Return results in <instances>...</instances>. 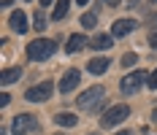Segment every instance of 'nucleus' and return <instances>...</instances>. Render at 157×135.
<instances>
[{
    "mask_svg": "<svg viewBox=\"0 0 157 135\" xmlns=\"http://www.w3.org/2000/svg\"><path fill=\"white\" fill-rule=\"evenodd\" d=\"M54 51H57V43H54V41H49V38H35V41L27 43V57H30L33 62L49 60Z\"/></svg>",
    "mask_w": 157,
    "mask_h": 135,
    "instance_id": "f257e3e1",
    "label": "nucleus"
},
{
    "mask_svg": "<svg viewBox=\"0 0 157 135\" xmlns=\"http://www.w3.org/2000/svg\"><path fill=\"white\" fill-rule=\"evenodd\" d=\"M106 100V89L103 87H90V89H84V95L78 97V108H84V111H98L100 105Z\"/></svg>",
    "mask_w": 157,
    "mask_h": 135,
    "instance_id": "f03ea898",
    "label": "nucleus"
},
{
    "mask_svg": "<svg viewBox=\"0 0 157 135\" xmlns=\"http://www.w3.org/2000/svg\"><path fill=\"white\" fill-rule=\"evenodd\" d=\"M38 119L33 116V114H19V116H14V124H11V130H14V135H30V133H38Z\"/></svg>",
    "mask_w": 157,
    "mask_h": 135,
    "instance_id": "7ed1b4c3",
    "label": "nucleus"
},
{
    "mask_svg": "<svg viewBox=\"0 0 157 135\" xmlns=\"http://www.w3.org/2000/svg\"><path fill=\"white\" fill-rule=\"evenodd\" d=\"M127 116H130V108H127V105H111L109 111H106V116H100V124H103V127H117V124H122Z\"/></svg>",
    "mask_w": 157,
    "mask_h": 135,
    "instance_id": "20e7f679",
    "label": "nucleus"
},
{
    "mask_svg": "<svg viewBox=\"0 0 157 135\" xmlns=\"http://www.w3.org/2000/svg\"><path fill=\"white\" fill-rule=\"evenodd\" d=\"M144 87V73L141 70H133V73H127L122 81H119V89L125 92V95H136V92Z\"/></svg>",
    "mask_w": 157,
    "mask_h": 135,
    "instance_id": "39448f33",
    "label": "nucleus"
},
{
    "mask_svg": "<svg viewBox=\"0 0 157 135\" xmlns=\"http://www.w3.org/2000/svg\"><path fill=\"white\" fill-rule=\"evenodd\" d=\"M49 95H52V81H41V84H35V87H30L25 92V97L30 103H44Z\"/></svg>",
    "mask_w": 157,
    "mask_h": 135,
    "instance_id": "423d86ee",
    "label": "nucleus"
},
{
    "mask_svg": "<svg viewBox=\"0 0 157 135\" xmlns=\"http://www.w3.org/2000/svg\"><path fill=\"white\" fill-rule=\"evenodd\" d=\"M78 81H81V73H78V70H65L63 78H60V92H63V95L73 92L78 87Z\"/></svg>",
    "mask_w": 157,
    "mask_h": 135,
    "instance_id": "0eeeda50",
    "label": "nucleus"
},
{
    "mask_svg": "<svg viewBox=\"0 0 157 135\" xmlns=\"http://www.w3.org/2000/svg\"><path fill=\"white\" fill-rule=\"evenodd\" d=\"M136 27H138V22H136V19H117V22H114V27H111V35H114V38H125L127 32H133Z\"/></svg>",
    "mask_w": 157,
    "mask_h": 135,
    "instance_id": "6e6552de",
    "label": "nucleus"
},
{
    "mask_svg": "<svg viewBox=\"0 0 157 135\" xmlns=\"http://www.w3.org/2000/svg\"><path fill=\"white\" fill-rule=\"evenodd\" d=\"M11 30L19 32V35H22V32H27V16H25V11H22V8L11 14Z\"/></svg>",
    "mask_w": 157,
    "mask_h": 135,
    "instance_id": "1a4fd4ad",
    "label": "nucleus"
},
{
    "mask_svg": "<svg viewBox=\"0 0 157 135\" xmlns=\"http://www.w3.org/2000/svg\"><path fill=\"white\" fill-rule=\"evenodd\" d=\"M106 70H109V57H95V60L87 62V73L100 76V73H106Z\"/></svg>",
    "mask_w": 157,
    "mask_h": 135,
    "instance_id": "9d476101",
    "label": "nucleus"
},
{
    "mask_svg": "<svg viewBox=\"0 0 157 135\" xmlns=\"http://www.w3.org/2000/svg\"><path fill=\"white\" fill-rule=\"evenodd\" d=\"M84 43H87V38H84V35H71V38H68V46H65V51H68V54H76Z\"/></svg>",
    "mask_w": 157,
    "mask_h": 135,
    "instance_id": "9b49d317",
    "label": "nucleus"
},
{
    "mask_svg": "<svg viewBox=\"0 0 157 135\" xmlns=\"http://www.w3.org/2000/svg\"><path fill=\"white\" fill-rule=\"evenodd\" d=\"M90 46L98 49V51H106V49H111V38L109 35H95L92 41H90Z\"/></svg>",
    "mask_w": 157,
    "mask_h": 135,
    "instance_id": "f8f14e48",
    "label": "nucleus"
},
{
    "mask_svg": "<svg viewBox=\"0 0 157 135\" xmlns=\"http://www.w3.org/2000/svg\"><path fill=\"white\" fill-rule=\"evenodd\" d=\"M68 6H71V0H57V6H54V11H52V19H63V16H68Z\"/></svg>",
    "mask_w": 157,
    "mask_h": 135,
    "instance_id": "ddd939ff",
    "label": "nucleus"
},
{
    "mask_svg": "<svg viewBox=\"0 0 157 135\" xmlns=\"http://www.w3.org/2000/svg\"><path fill=\"white\" fill-rule=\"evenodd\" d=\"M22 73H25L22 68H8V70L3 73V78H0V81H3V84H14L16 78H22Z\"/></svg>",
    "mask_w": 157,
    "mask_h": 135,
    "instance_id": "4468645a",
    "label": "nucleus"
},
{
    "mask_svg": "<svg viewBox=\"0 0 157 135\" xmlns=\"http://www.w3.org/2000/svg\"><path fill=\"white\" fill-rule=\"evenodd\" d=\"M54 122H57V124H60V127H76V116H73V114H57V116H54Z\"/></svg>",
    "mask_w": 157,
    "mask_h": 135,
    "instance_id": "2eb2a0df",
    "label": "nucleus"
},
{
    "mask_svg": "<svg viewBox=\"0 0 157 135\" xmlns=\"http://www.w3.org/2000/svg\"><path fill=\"white\" fill-rule=\"evenodd\" d=\"M95 24H98V14H95V11H90V14L81 16V27H84V30H92Z\"/></svg>",
    "mask_w": 157,
    "mask_h": 135,
    "instance_id": "dca6fc26",
    "label": "nucleus"
},
{
    "mask_svg": "<svg viewBox=\"0 0 157 135\" xmlns=\"http://www.w3.org/2000/svg\"><path fill=\"white\" fill-rule=\"evenodd\" d=\"M136 62H138V54H133V51H130V54H125V57H122V65H125V68H133V65H136Z\"/></svg>",
    "mask_w": 157,
    "mask_h": 135,
    "instance_id": "f3484780",
    "label": "nucleus"
},
{
    "mask_svg": "<svg viewBox=\"0 0 157 135\" xmlns=\"http://www.w3.org/2000/svg\"><path fill=\"white\" fill-rule=\"evenodd\" d=\"M44 24H46V16L41 14V8L35 11V30H44Z\"/></svg>",
    "mask_w": 157,
    "mask_h": 135,
    "instance_id": "a211bd4d",
    "label": "nucleus"
},
{
    "mask_svg": "<svg viewBox=\"0 0 157 135\" xmlns=\"http://www.w3.org/2000/svg\"><path fill=\"white\" fill-rule=\"evenodd\" d=\"M146 84H149V89H157V68H155V73L146 78Z\"/></svg>",
    "mask_w": 157,
    "mask_h": 135,
    "instance_id": "6ab92c4d",
    "label": "nucleus"
},
{
    "mask_svg": "<svg viewBox=\"0 0 157 135\" xmlns=\"http://www.w3.org/2000/svg\"><path fill=\"white\" fill-rule=\"evenodd\" d=\"M149 46H155V49H157V30L149 35Z\"/></svg>",
    "mask_w": 157,
    "mask_h": 135,
    "instance_id": "aec40b11",
    "label": "nucleus"
},
{
    "mask_svg": "<svg viewBox=\"0 0 157 135\" xmlns=\"http://www.w3.org/2000/svg\"><path fill=\"white\" fill-rule=\"evenodd\" d=\"M103 3H106V6H119L122 0H103Z\"/></svg>",
    "mask_w": 157,
    "mask_h": 135,
    "instance_id": "412c9836",
    "label": "nucleus"
},
{
    "mask_svg": "<svg viewBox=\"0 0 157 135\" xmlns=\"http://www.w3.org/2000/svg\"><path fill=\"white\" fill-rule=\"evenodd\" d=\"M149 22H152V24H157V11H155L152 16H149Z\"/></svg>",
    "mask_w": 157,
    "mask_h": 135,
    "instance_id": "4be33fe9",
    "label": "nucleus"
},
{
    "mask_svg": "<svg viewBox=\"0 0 157 135\" xmlns=\"http://www.w3.org/2000/svg\"><path fill=\"white\" fill-rule=\"evenodd\" d=\"M52 3H54V0H41V6H44V8H46V6H52Z\"/></svg>",
    "mask_w": 157,
    "mask_h": 135,
    "instance_id": "5701e85b",
    "label": "nucleus"
},
{
    "mask_svg": "<svg viewBox=\"0 0 157 135\" xmlns=\"http://www.w3.org/2000/svg\"><path fill=\"white\" fill-rule=\"evenodd\" d=\"M152 122H155V124H157V108H155V111H152Z\"/></svg>",
    "mask_w": 157,
    "mask_h": 135,
    "instance_id": "b1692460",
    "label": "nucleus"
},
{
    "mask_svg": "<svg viewBox=\"0 0 157 135\" xmlns=\"http://www.w3.org/2000/svg\"><path fill=\"white\" fill-rule=\"evenodd\" d=\"M117 135H133V133H130V130H122V133H117Z\"/></svg>",
    "mask_w": 157,
    "mask_h": 135,
    "instance_id": "393cba45",
    "label": "nucleus"
},
{
    "mask_svg": "<svg viewBox=\"0 0 157 135\" xmlns=\"http://www.w3.org/2000/svg\"><path fill=\"white\" fill-rule=\"evenodd\" d=\"M0 3H3V6H11V3H14V0H0Z\"/></svg>",
    "mask_w": 157,
    "mask_h": 135,
    "instance_id": "a878e982",
    "label": "nucleus"
},
{
    "mask_svg": "<svg viewBox=\"0 0 157 135\" xmlns=\"http://www.w3.org/2000/svg\"><path fill=\"white\" fill-rule=\"evenodd\" d=\"M136 3H138V0H130V6H136Z\"/></svg>",
    "mask_w": 157,
    "mask_h": 135,
    "instance_id": "bb28decb",
    "label": "nucleus"
},
{
    "mask_svg": "<svg viewBox=\"0 0 157 135\" xmlns=\"http://www.w3.org/2000/svg\"><path fill=\"white\" fill-rule=\"evenodd\" d=\"M78 3H81V6H84V3H90V0H78Z\"/></svg>",
    "mask_w": 157,
    "mask_h": 135,
    "instance_id": "cd10ccee",
    "label": "nucleus"
},
{
    "mask_svg": "<svg viewBox=\"0 0 157 135\" xmlns=\"http://www.w3.org/2000/svg\"><path fill=\"white\" fill-rule=\"evenodd\" d=\"M152 3H157V0H152Z\"/></svg>",
    "mask_w": 157,
    "mask_h": 135,
    "instance_id": "c85d7f7f",
    "label": "nucleus"
}]
</instances>
